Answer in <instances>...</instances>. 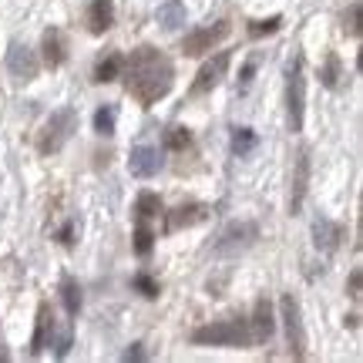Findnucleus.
Here are the masks:
<instances>
[{
  "instance_id": "12",
  "label": "nucleus",
  "mask_w": 363,
  "mask_h": 363,
  "mask_svg": "<svg viewBox=\"0 0 363 363\" xmlns=\"http://www.w3.org/2000/svg\"><path fill=\"white\" fill-rule=\"evenodd\" d=\"M249 333L252 343H266L276 333V316H272V303L266 296H259L252 303V320H249Z\"/></svg>"
},
{
  "instance_id": "14",
  "label": "nucleus",
  "mask_w": 363,
  "mask_h": 363,
  "mask_svg": "<svg viewBox=\"0 0 363 363\" xmlns=\"http://www.w3.org/2000/svg\"><path fill=\"white\" fill-rule=\"evenodd\" d=\"M40 51H44V65H48V67H61L67 61V40H65V34H61L57 27L44 30Z\"/></svg>"
},
{
  "instance_id": "34",
  "label": "nucleus",
  "mask_w": 363,
  "mask_h": 363,
  "mask_svg": "<svg viewBox=\"0 0 363 363\" xmlns=\"http://www.w3.org/2000/svg\"><path fill=\"white\" fill-rule=\"evenodd\" d=\"M71 235H74V225H71V222H67L65 229H61V242H65V246H71V242H74V239H71Z\"/></svg>"
},
{
  "instance_id": "35",
  "label": "nucleus",
  "mask_w": 363,
  "mask_h": 363,
  "mask_svg": "<svg viewBox=\"0 0 363 363\" xmlns=\"http://www.w3.org/2000/svg\"><path fill=\"white\" fill-rule=\"evenodd\" d=\"M347 326H350V330H357V326H360V316H357V313H353V316H347Z\"/></svg>"
},
{
  "instance_id": "31",
  "label": "nucleus",
  "mask_w": 363,
  "mask_h": 363,
  "mask_svg": "<svg viewBox=\"0 0 363 363\" xmlns=\"http://www.w3.org/2000/svg\"><path fill=\"white\" fill-rule=\"evenodd\" d=\"M252 74H256V61H246V65H242V71H239V88H242V91L252 84Z\"/></svg>"
},
{
  "instance_id": "7",
  "label": "nucleus",
  "mask_w": 363,
  "mask_h": 363,
  "mask_svg": "<svg viewBox=\"0 0 363 363\" xmlns=\"http://www.w3.org/2000/svg\"><path fill=\"white\" fill-rule=\"evenodd\" d=\"M229 21H219V24L212 27H199V30H192L189 38L182 40V51H185V57H202V54H208L212 48H219L222 40L229 38Z\"/></svg>"
},
{
  "instance_id": "9",
  "label": "nucleus",
  "mask_w": 363,
  "mask_h": 363,
  "mask_svg": "<svg viewBox=\"0 0 363 363\" xmlns=\"http://www.w3.org/2000/svg\"><path fill=\"white\" fill-rule=\"evenodd\" d=\"M229 61H233V54H229V51H219L216 57H212V61H206V65L199 67V74H195V81H192V94H208V91L216 88V84L225 78Z\"/></svg>"
},
{
  "instance_id": "3",
  "label": "nucleus",
  "mask_w": 363,
  "mask_h": 363,
  "mask_svg": "<svg viewBox=\"0 0 363 363\" xmlns=\"http://www.w3.org/2000/svg\"><path fill=\"white\" fill-rule=\"evenodd\" d=\"M78 131V111L74 108H61V111H54L48 121H44V128H40V138H38V152L40 155H57L67 142H71V135Z\"/></svg>"
},
{
  "instance_id": "6",
  "label": "nucleus",
  "mask_w": 363,
  "mask_h": 363,
  "mask_svg": "<svg viewBox=\"0 0 363 363\" xmlns=\"http://www.w3.org/2000/svg\"><path fill=\"white\" fill-rule=\"evenodd\" d=\"M279 313H283V323H286V340H289V350L296 360L306 357V330H303V316H299V303L293 293H283L279 299Z\"/></svg>"
},
{
  "instance_id": "15",
  "label": "nucleus",
  "mask_w": 363,
  "mask_h": 363,
  "mask_svg": "<svg viewBox=\"0 0 363 363\" xmlns=\"http://www.w3.org/2000/svg\"><path fill=\"white\" fill-rule=\"evenodd\" d=\"M51 333H54L51 306H48V303H40L38 306V326H34V340H30V353H34V357L44 353V347L51 343Z\"/></svg>"
},
{
  "instance_id": "28",
  "label": "nucleus",
  "mask_w": 363,
  "mask_h": 363,
  "mask_svg": "<svg viewBox=\"0 0 363 363\" xmlns=\"http://www.w3.org/2000/svg\"><path fill=\"white\" fill-rule=\"evenodd\" d=\"M51 347H54V357H57V360H65L67 350H71V323H65L61 330H57V340H54Z\"/></svg>"
},
{
  "instance_id": "32",
  "label": "nucleus",
  "mask_w": 363,
  "mask_h": 363,
  "mask_svg": "<svg viewBox=\"0 0 363 363\" xmlns=\"http://www.w3.org/2000/svg\"><path fill=\"white\" fill-rule=\"evenodd\" d=\"M347 286H350V296H353V299H360V286H363L360 269H353V272H350V283H347Z\"/></svg>"
},
{
  "instance_id": "10",
  "label": "nucleus",
  "mask_w": 363,
  "mask_h": 363,
  "mask_svg": "<svg viewBox=\"0 0 363 363\" xmlns=\"http://www.w3.org/2000/svg\"><path fill=\"white\" fill-rule=\"evenodd\" d=\"M306 189H310V152L303 148L296 155V169H293V185H289V216L303 212L306 202Z\"/></svg>"
},
{
  "instance_id": "16",
  "label": "nucleus",
  "mask_w": 363,
  "mask_h": 363,
  "mask_svg": "<svg viewBox=\"0 0 363 363\" xmlns=\"http://www.w3.org/2000/svg\"><path fill=\"white\" fill-rule=\"evenodd\" d=\"M111 24H115V4H111V0H91V7H88L91 34H104Z\"/></svg>"
},
{
  "instance_id": "33",
  "label": "nucleus",
  "mask_w": 363,
  "mask_h": 363,
  "mask_svg": "<svg viewBox=\"0 0 363 363\" xmlns=\"http://www.w3.org/2000/svg\"><path fill=\"white\" fill-rule=\"evenodd\" d=\"M125 360H145V350H142V343H131L128 350H125Z\"/></svg>"
},
{
  "instance_id": "1",
  "label": "nucleus",
  "mask_w": 363,
  "mask_h": 363,
  "mask_svg": "<svg viewBox=\"0 0 363 363\" xmlns=\"http://www.w3.org/2000/svg\"><path fill=\"white\" fill-rule=\"evenodd\" d=\"M125 71V88L138 104L152 108L158 104L165 94L172 91V81H175V71H172V61L155 48H138L131 51V57L121 65Z\"/></svg>"
},
{
  "instance_id": "13",
  "label": "nucleus",
  "mask_w": 363,
  "mask_h": 363,
  "mask_svg": "<svg viewBox=\"0 0 363 363\" xmlns=\"http://www.w3.org/2000/svg\"><path fill=\"white\" fill-rule=\"evenodd\" d=\"M340 239H343V225L340 222H330L326 216H320L313 222V242H316L320 252H337Z\"/></svg>"
},
{
  "instance_id": "29",
  "label": "nucleus",
  "mask_w": 363,
  "mask_h": 363,
  "mask_svg": "<svg viewBox=\"0 0 363 363\" xmlns=\"http://www.w3.org/2000/svg\"><path fill=\"white\" fill-rule=\"evenodd\" d=\"M135 289H138L145 299H155L158 296V283L148 276V272H138V276H135Z\"/></svg>"
},
{
  "instance_id": "8",
  "label": "nucleus",
  "mask_w": 363,
  "mask_h": 363,
  "mask_svg": "<svg viewBox=\"0 0 363 363\" xmlns=\"http://www.w3.org/2000/svg\"><path fill=\"white\" fill-rule=\"evenodd\" d=\"M162 152H158V145H135L131 148V158H128V172L135 175V179H155L158 172H162Z\"/></svg>"
},
{
  "instance_id": "22",
  "label": "nucleus",
  "mask_w": 363,
  "mask_h": 363,
  "mask_svg": "<svg viewBox=\"0 0 363 363\" xmlns=\"http://www.w3.org/2000/svg\"><path fill=\"white\" fill-rule=\"evenodd\" d=\"M135 212L142 216V219H155L158 212H162V199L155 192H138L135 199Z\"/></svg>"
},
{
  "instance_id": "21",
  "label": "nucleus",
  "mask_w": 363,
  "mask_h": 363,
  "mask_svg": "<svg viewBox=\"0 0 363 363\" xmlns=\"http://www.w3.org/2000/svg\"><path fill=\"white\" fill-rule=\"evenodd\" d=\"M340 78H343V61H340V54H326L323 61V71H320V81H323V88H340Z\"/></svg>"
},
{
  "instance_id": "27",
  "label": "nucleus",
  "mask_w": 363,
  "mask_h": 363,
  "mask_svg": "<svg viewBox=\"0 0 363 363\" xmlns=\"http://www.w3.org/2000/svg\"><path fill=\"white\" fill-rule=\"evenodd\" d=\"M279 27H283V17H266V21L249 24V34H252V38H266V34H276Z\"/></svg>"
},
{
  "instance_id": "17",
  "label": "nucleus",
  "mask_w": 363,
  "mask_h": 363,
  "mask_svg": "<svg viewBox=\"0 0 363 363\" xmlns=\"http://www.w3.org/2000/svg\"><path fill=\"white\" fill-rule=\"evenodd\" d=\"M206 219V208L202 206H179L175 212L169 216V233H179V229H189V225H195V222Z\"/></svg>"
},
{
  "instance_id": "20",
  "label": "nucleus",
  "mask_w": 363,
  "mask_h": 363,
  "mask_svg": "<svg viewBox=\"0 0 363 363\" xmlns=\"http://www.w3.org/2000/svg\"><path fill=\"white\" fill-rule=\"evenodd\" d=\"M61 299H65L67 316H78L81 313V286L74 276H65V279H61Z\"/></svg>"
},
{
  "instance_id": "4",
  "label": "nucleus",
  "mask_w": 363,
  "mask_h": 363,
  "mask_svg": "<svg viewBox=\"0 0 363 363\" xmlns=\"http://www.w3.org/2000/svg\"><path fill=\"white\" fill-rule=\"evenodd\" d=\"M286 104H289V131H303L306 121V78H303V57H296L286 71Z\"/></svg>"
},
{
  "instance_id": "25",
  "label": "nucleus",
  "mask_w": 363,
  "mask_h": 363,
  "mask_svg": "<svg viewBox=\"0 0 363 363\" xmlns=\"http://www.w3.org/2000/svg\"><path fill=\"white\" fill-rule=\"evenodd\" d=\"M152 246H155V233H152V229L142 222V225L135 229V252H138V256H148V252H152Z\"/></svg>"
},
{
  "instance_id": "23",
  "label": "nucleus",
  "mask_w": 363,
  "mask_h": 363,
  "mask_svg": "<svg viewBox=\"0 0 363 363\" xmlns=\"http://www.w3.org/2000/svg\"><path fill=\"white\" fill-rule=\"evenodd\" d=\"M115 121H118L115 104H104V108L94 111V131L98 135H115Z\"/></svg>"
},
{
  "instance_id": "18",
  "label": "nucleus",
  "mask_w": 363,
  "mask_h": 363,
  "mask_svg": "<svg viewBox=\"0 0 363 363\" xmlns=\"http://www.w3.org/2000/svg\"><path fill=\"white\" fill-rule=\"evenodd\" d=\"M158 21H162L165 30H179V27L185 24V4H182V0L162 4V7H158Z\"/></svg>"
},
{
  "instance_id": "26",
  "label": "nucleus",
  "mask_w": 363,
  "mask_h": 363,
  "mask_svg": "<svg viewBox=\"0 0 363 363\" xmlns=\"http://www.w3.org/2000/svg\"><path fill=\"white\" fill-rule=\"evenodd\" d=\"M165 145H169L172 152H185V148L192 145V131L189 128H172L169 138H165Z\"/></svg>"
},
{
  "instance_id": "24",
  "label": "nucleus",
  "mask_w": 363,
  "mask_h": 363,
  "mask_svg": "<svg viewBox=\"0 0 363 363\" xmlns=\"http://www.w3.org/2000/svg\"><path fill=\"white\" fill-rule=\"evenodd\" d=\"M256 148V131L252 128H233V152L239 158L242 155H249Z\"/></svg>"
},
{
  "instance_id": "19",
  "label": "nucleus",
  "mask_w": 363,
  "mask_h": 363,
  "mask_svg": "<svg viewBox=\"0 0 363 363\" xmlns=\"http://www.w3.org/2000/svg\"><path fill=\"white\" fill-rule=\"evenodd\" d=\"M121 65H125L121 54H108V57L98 61V67H94V81H98V84H111L115 78H121Z\"/></svg>"
},
{
  "instance_id": "30",
  "label": "nucleus",
  "mask_w": 363,
  "mask_h": 363,
  "mask_svg": "<svg viewBox=\"0 0 363 363\" xmlns=\"http://www.w3.org/2000/svg\"><path fill=\"white\" fill-rule=\"evenodd\" d=\"M343 30H347L350 38L360 34V4H350V11H347V17H343Z\"/></svg>"
},
{
  "instance_id": "5",
  "label": "nucleus",
  "mask_w": 363,
  "mask_h": 363,
  "mask_svg": "<svg viewBox=\"0 0 363 363\" xmlns=\"http://www.w3.org/2000/svg\"><path fill=\"white\" fill-rule=\"evenodd\" d=\"M256 239H259V225L256 222H229L219 233V239L212 242V252L216 256H235V252H246Z\"/></svg>"
},
{
  "instance_id": "11",
  "label": "nucleus",
  "mask_w": 363,
  "mask_h": 363,
  "mask_svg": "<svg viewBox=\"0 0 363 363\" xmlns=\"http://www.w3.org/2000/svg\"><path fill=\"white\" fill-rule=\"evenodd\" d=\"M7 71L17 81H34L38 78V54L30 51L27 44H11V51H7Z\"/></svg>"
},
{
  "instance_id": "2",
  "label": "nucleus",
  "mask_w": 363,
  "mask_h": 363,
  "mask_svg": "<svg viewBox=\"0 0 363 363\" xmlns=\"http://www.w3.org/2000/svg\"><path fill=\"white\" fill-rule=\"evenodd\" d=\"M192 343L199 347H249L252 343L249 320H219V323L199 326L192 333Z\"/></svg>"
}]
</instances>
